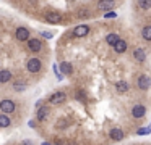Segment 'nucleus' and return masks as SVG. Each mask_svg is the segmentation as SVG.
<instances>
[{
    "label": "nucleus",
    "instance_id": "obj_1",
    "mask_svg": "<svg viewBox=\"0 0 151 145\" xmlns=\"http://www.w3.org/2000/svg\"><path fill=\"white\" fill-rule=\"evenodd\" d=\"M135 84H137V87L141 90V92H146V90H150L151 87V77L148 76V74H138L137 79H135Z\"/></svg>",
    "mask_w": 151,
    "mask_h": 145
},
{
    "label": "nucleus",
    "instance_id": "obj_2",
    "mask_svg": "<svg viewBox=\"0 0 151 145\" xmlns=\"http://www.w3.org/2000/svg\"><path fill=\"white\" fill-rule=\"evenodd\" d=\"M42 69V61L39 60L37 57H33L26 61V71L31 74H37L39 71Z\"/></svg>",
    "mask_w": 151,
    "mask_h": 145
},
{
    "label": "nucleus",
    "instance_id": "obj_3",
    "mask_svg": "<svg viewBox=\"0 0 151 145\" xmlns=\"http://www.w3.org/2000/svg\"><path fill=\"white\" fill-rule=\"evenodd\" d=\"M65 102H67V93L62 92V90H57V92L50 93V97L47 98V103H49V105H54V106L62 105V103H65Z\"/></svg>",
    "mask_w": 151,
    "mask_h": 145
},
{
    "label": "nucleus",
    "instance_id": "obj_4",
    "mask_svg": "<svg viewBox=\"0 0 151 145\" xmlns=\"http://www.w3.org/2000/svg\"><path fill=\"white\" fill-rule=\"evenodd\" d=\"M115 5H117V0H99V2L96 3V10H98V11H102V13H107V11H111V10H114Z\"/></svg>",
    "mask_w": 151,
    "mask_h": 145
},
{
    "label": "nucleus",
    "instance_id": "obj_5",
    "mask_svg": "<svg viewBox=\"0 0 151 145\" xmlns=\"http://www.w3.org/2000/svg\"><path fill=\"white\" fill-rule=\"evenodd\" d=\"M15 110H17V103L12 98H2L0 100V111L2 113L10 115V113H15Z\"/></svg>",
    "mask_w": 151,
    "mask_h": 145
},
{
    "label": "nucleus",
    "instance_id": "obj_6",
    "mask_svg": "<svg viewBox=\"0 0 151 145\" xmlns=\"http://www.w3.org/2000/svg\"><path fill=\"white\" fill-rule=\"evenodd\" d=\"M44 19L50 24H62L63 23V16L59 11H46L44 13Z\"/></svg>",
    "mask_w": 151,
    "mask_h": 145
},
{
    "label": "nucleus",
    "instance_id": "obj_7",
    "mask_svg": "<svg viewBox=\"0 0 151 145\" xmlns=\"http://www.w3.org/2000/svg\"><path fill=\"white\" fill-rule=\"evenodd\" d=\"M29 29L24 28V26H18L17 29H15V39L20 42H28L29 40Z\"/></svg>",
    "mask_w": 151,
    "mask_h": 145
},
{
    "label": "nucleus",
    "instance_id": "obj_8",
    "mask_svg": "<svg viewBox=\"0 0 151 145\" xmlns=\"http://www.w3.org/2000/svg\"><path fill=\"white\" fill-rule=\"evenodd\" d=\"M26 48L29 52H33V53H39L41 50L44 48V44H42V40L41 39H29L28 40V44H26Z\"/></svg>",
    "mask_w": 151,
    "mask_h": 145
},
{
    "label": "nucleus",
    "instance_id": "obj_9",
    "mask_svg": "<svg viewBox=\"0 0 151 145\" xmlns=\"http://www.w3.org/2000/svg\"><path fill=\"white\" fill-rule=\"evenodd\" d=\"M132 58H133L137 63H145L146 61V52L143 47H135L132 50Z\"/></svg>",
    "mask_w": 151,
    "mask_h": 145
},
{
    "label": "nucleus",
    "instance_id": "obj_10",
    "mask_svg": "<svg viewBox=\"0 0 151 145\" xmlns=\"http://www.w3.org/2000/svg\"><path fill=\"white\" fill-rule=\"evenodd\" d=\"M130 113H132V118L141 119V118H145V115H146V106L141 105V103H137V105L132 106V111Z\"/></svg>",
    "mask_w": 151,
    "mask_h": 145
},
{
    "label": "nucleus",
    "instance_id": "obj_11",
    "mask_svg": "<svg viewBox=\"0 0 151 145\" xmlns=\"http://www.w3.org/2000/svg\"><path fill=\"white\" fill-rule=\"evenodd\" d=\"M88 34H89V26L88 24H80V26H76V28L72 31V35H73V37H76V39L86 37Z\"/></svg>",
    "mask_w": 151,
    "mask_h": 145
},
{
    "label": "nucleus",
    "instance_id": "obj_12",
    "mask_svg": "<svg viewBox=\"0 0 151 145\" xmlns=\"http://www.w3.org/2000/svg\"><path fill=\"white\" fill-rule=\"evenodd\" d=\"M49 115H50V108H49V106L41 105L39 108H36V118H37V121H39V122H44L47 118H49Z\"/></svg>",
    "mask_w": 151,
    "mask_h": 145
},
{
    "label": "nucleus",
    "instance_id": "obj_13",
    "mask_svg": "<svg viewBox=\"0 0 151 145\" xmlns=\"http://www.w3.org/2000/svg\"><path fill=\"white\" fill-rule=\"evenodd\" d=\"M109 139H111V140H115V142H120L125 139V132L122 131L120 127H112L111 131H109Z\"/></svg>",
    "mask_w": 151,
    "mask_h": 145
},
{
    "label": "nucleus",
    "instance_id": "obj_14",
    "mask_svg": "<svg viewBox=\"0 0 151 145\" xmlns=\"http://www.w3.org/2000/svg\"><path fill=\"white\" fill-rule=\"evenodd\" d=\"M112 48H114V52L117 55H122V53H125V52L128 50V44H127V40H124V39H119V40L112 45Z\"/></svg>",
    "mask_w": 151,
    "mask_h": 145
},
{
    "label": "nucleus",
    "instance_id": "obj_15",
    "mask_svg": "<svg viewBox=\"0 0 151 145\" xmlns=\"http://www.w3.org/2000/svg\"><path fill=\"white\" fill-rule=\"evenodd\" d=\"M128 90H130V84L127 82V81H117L115 82V92L120 93V95H124V93H127Z\"/></svg>",
    "mask_w": 151,
    "mask_h": 145
},
{
    "label": "nucleus",
    "instance_id": "obj_16",
    "mask_svg": "<svg viewBox=\"0 0 151 145\" xmlns=\"http://www.w3.org/2000/svg\"><path fill=\"white\" fill-rule=\"evenodd\" d=\"M13 77V73L10 69H0V84H7L12 81Z\"/></svg>",
    "mask_w": 151,
    "mask_h": 145
},
{
    "label": "nucleus",
    "instance_id": "obj_17",
    "mask_svg": "<svg viewBox=\"0 0 151 145\" xmlns=\"http://www.w3.org/2000/svg\"><path fill=\"white\" fill-rule=\"evenodd\" d=\"M12 89H13L15 92H24V90L28 89V82H24V81H13Z\"/></svg>",
    "mask_w": 151,
    "mask_h": 145
},
{
    "label": "nucleus",
    "instance_id": "obj_18",
    "mask_svg": "<svg viewBox=\"0 0 151 145\" xmlns=\"http://www.w3.org/2000/svg\"><path fill=\"white\" fill-rule=\"evenodd\" d=\"M59 68H60V73L65 74V76H70V74L73 73V66L68 63V61H62Z\"/></svg>",
    "mask_w": 151,
    "mask_h": 145
},
{
    "label": "nucleus",
    "instance_id": "obj_19",
    "mask_svg": "<svg viewBox=\"0 0 151 145\" xmlns=\"http://www.w3.org/2000/svg\"><path fill=\"white\" fill-rule=\"evenodd\" d=\"M12 126V119L7 113H0V127L5 129V127H10Z\"/></svg>",
    "mask_w": 151,
    "mask_h": 145
},
{
    "label": "nucleus",
    "instance_id": "obj_20",
    "mask_svg": "<svg viewBox=\"0 0 151 145\" xmlns=\"http://www.w3.org/2000/svg\"><path fill=\"white\" fill-rule=\"evenodd\" d=\"M119 39L120 37H119V34H115V32H109V34L106 35V42H107V45H111V47L119 40Z\"/></svg>",
    "mask_w": 151,
    "mask_h": 145
},
{
    "label": "nucleus",
    "instance_id": "obj_21",
    "mask_svg": "<svg viewBox=\"0 0 151 145\" xmlns=\"http://www.w3.org/2000/svg\"><path fill=\"white\" fill-rule=\"evenodd\" d=\"M141 37H143V40L151 42V24L150 26H145V28L141 29Z\"/></svg>",
    "mask_w": 151,
    "mask_h": 145
},
{
    "label": "nucleus",
    "instance_id": "obj_22",
    "mask_svg": "<svg viewBox=\"0 0 151 145\" xmlns=\"http://www.w3.org/2000/svg\"><path fill=\"white\" fill-rule=\"evenodd\" d=\"M137 6L140 10H150L151 8V0H137Z\"/></svg>",
    "mask_w": 151,
    "mask_h": 145
},
{
    "label": "nucleus",
    "instance_id": "obj_23",
    "mask_svg": "<svg viewBox=\"0 0 151 145\" xmlns=\"http://www.w3.org/2000/svg\"><path fill=\"white\" fill-rule=\"evenodd\" d=\"M75 100H78V102H85L86 100V95H85V92H83L81 89L75 90Z\"/></svg>",
    "mask_w": 151,
    "mask_h": 145
},
{
    "label": "nucleus",
    "instance_id": "obj_24",
    "mask_svg": "<svg viewBox=\"0 0 151 145\" xmlns=\"http://www.w3.org/2000/svg\"><path fill=\"white\" fill-rule=\"evenodd\" d=\"M76 16H78V18H89V11L88 10H85V8H81V10H78V11H76Z\"/></svg>",
    "mask_w": 151,
    "mask_h": 145
},
{
    "label": "nucleus",
    "instance_id": "obj_25",
    "mask_svg": "<svg viewBox=\"0 0 151 145\" xmlns=\"http://www.w3.org/2000/svg\"><path fill=\"white\" fill-rule=\"evenodd\" d=\"M67 127H68V121H67V119L57 121V129H67Z\"/></svg>",
    "mask_w": 151,
    "mask_h": 145
},
{
    "label": "nucleus",
    "instance_id": "obj_26",
    "mask_svg": "<svg viewBox=\"0 0 151 145\" xmlns=\"http://www.w3.org/2000/svg\"><path fill=\"white\" fill-rule=\"evenodd\" d=\"M150 132H151V127H141V129L137 131V134L138 135H145V134H150Z\"/></svg>",
    "mask_w": 151,
    "mask_h": 145
},
{
    "label": "nucleus",
    "instance_id": "obj_27",
    "mask_svg": "<svg viewBox=\"0 0 151 145\" xmlns=\"http://www.w3.org/2000/svg\"><path fill=\"white\" fill-rule=\"evenodd\" d=\"M41 35H42L44 39H52L54 37V34L50 31H41Z\"/></svg>",
    "mask_w": 151,
    "mask_h": 145
},
{
    "label": "nucleus",
    "instance_id": "obj_28",
    "mask_svg": "<svg viewBox=\"0 0 151 145\" xmlns=\"http://www.w3.org/2000/svg\"><path fill=\"white\" fill-rule=\"evenodd\" d=\"M104 16H106V18H115L117 15H115L114 11H107V13H104Z\"/></svg>",
    "mask_w": 151,
    "mask_h": 145
},
{
    "label": "nucleus",
    "instance_id": "obj_29",
    "mask_svg": "<svg viewBox=\"0 0 151 145\" xmlns=\"http://www.w3.org/2000/svg\"><path fill=\"white\" fill-rule=\"evenodd\" d=\"M28 126H29V127H36V122H34V121H29V122H28Z\"/></svg>",
    "mask_w": 151,
    "mask_h": 145
},
{
    "label": "nucleus",
    "instance_id": "obj_30",
    "mask_svg": "<svg viewBox=\"0 0 151 145\" xmlns=\"http://www.w3.org/2000/svg\"><path fill=\"white\" fill-rule=\"evenodd\" d=\"M21 145H33V144H31L29 140H24V142H23V144H21Z\"/></svg>",
    "mask_w": 151,
    "mask_h": 145
},
{
    "label": "nucleus",
    "instance_id": "obj_31",
    "mask_svg": "<svg viewBox=\"0 0 151 145\" xmlns=\"http://www.w3.org/2000/svg\"><path fill=\"white\" fill-rule=\"evenodd\" d=\"M42 145H52V144H49V142H42Z\"/></svg>",
    "mask_w": 151,
    "mask_h": 145
}]
</instances>
